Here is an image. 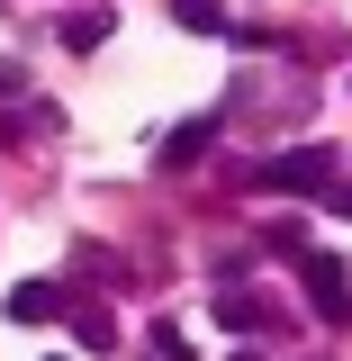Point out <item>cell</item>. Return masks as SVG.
Wrapping results in <instances>:
<instances>
[{
	"mask_svg": "<svg viewBox=\"0 0 352 361\" xmlns=\"http://www.w3.org/2000/svg\"><path fill=\"white\" fill-rule=\"evenodd\" d=\"M253 190H289V199H308V190H334V145H298V154H271Z\"/></svg>",
	"mask_w": 352,
	"mask_h": 361,
	"instance_id": "6da1fadb",
	"label": "cell"
},
{
	"mask_svg": "<svg viewBox=\"0 0 352 361\" xmlns=\"http://www.w3.org/2000/svg\"><path fill=\"white\" fill-rule=\"evenodd\" d=\"M298 280H308V307L325 325H352V271L344 253H298Z\"/></svg>",
	"mask_w": 352,
	"mask_h": 361,
	"instance_id": "7a4b0ae2",
	"label": "cell"
},
{
	"mask_svg": "<svg viewBox=\"0 0 352 361\" xmlns=\"http://www.w3.org/2000/svg\"><path fill=\"white\" fill-rule=\"evenodd\" d=\"M63 316V280H18L9 289V325H54Z\"/></svg>",
	"mask_w": 352,
	"mask_h": 361,
	"instance_id": "3957f363",
	"label": "cell"
},
{
	"mask_svg": "<svg viewBox=\"0 0 352 361\" xmlns=\"http://www.w3.org/2000/svg\"><path fill=\"white\" fill-rule=\"evenodd\" d=\"M217 325H235V334H271V298H253V289H217Z\"/></svg>",
	"mask_w": 352,
	"mask_h": 361,
	"instance_id": "277c9868",
	"label": "cell"
},
{
	"mask_svg": "<svg viewBox=\"0 0 352 361\" xmlns=\"http://www.w3.org/2000/svg\"><path fill=\"white\" fill-rule=\"evenodd\" d=\"M109 27H118V18H109V9L90 0V9H63V27H54V37L73 45V54H90V45H109Z\"/></svg>",
	"mask_w": 352,
	"mask_h": 361,
	"instance_id": "5b68a950",
	"label": "cell"
},
{
	"mask_svg": "<svg viewBox=\"0 0 352 361\" xmlns=\"http://www.w3.org/2000/svg\"><path fill=\"white\" fill-rule=\"evenodd\" d=\"M208 145H217V118H190V127H172V135H163V163H172V172H190Z\"/></svg>",
	"mask_w": 352,
	"mask_h": 361,
	"instance_id": "8992f818",
	"label": "cell"
},
{
	"mask_svg": "<svg viewBox=\"0 0 352 361\" xmlns=\"http://www.w3.org/2000/svg\"><path fill=\"white\" fill-rule=\"evenodd\" d=\"M73 334H82V353H118V316L109 307H73Z\"/></svg>",
	"mask_w": 352,
	"mask_h": 361,
	"instance_id": "52a82bcc",
	"label": "cell"
},
{
	"mask_svg": "<svg viewBox=\"0 0 352 361\" xmlns=\"http://www.w3.org/2000/svg\"><path fill=\"white\" fill-rule=\"evenodd\" d=\"M172 18L190 27V37H235V27H226V9H217V0H172Z\"/></svg>",
	"mask_w": 352,
	"mask_h": 361,
	"instance_id": "ba28073f",
	"label": "cell"
},
{
	"mask_svg": "<svg viewBox=\"0 0 352 361\" xmlns=\"http://www.w3.org/2000/svg\"><path fill=\"white\" fill-rule=\"evenodd\" d=\"M154 361H190V334L181 325H154Z\"/></svg>",
	"mask_w": 352,
	"mask_h": 361,
	"instance_id": "9c48e42d",
	"label": "cell"
},
{
	"mask_svg": "<svg viewBox=\"0 0 352 361\" xmlns=\"http://www.w3.org/2000/svg\"><path fill=\"white\" fill-rule=\"evenodd\" d=\"M325 199H334V217H344V226H352V180H344V190H325Z\"/></svg>",
	"mask_w": 352,
	"mask_h": 361,
	"instance_id": "30bf717a",
	"label": "cell"
},
{
	"mask_svg": "<svg viewBox=\"0 0 352 361\" xmlns=\"http://www.w3.org/2000/svg\"><path fill=\"white\" fill-rule=\"evenodd\" d=\"M235 361H262V353H235Z\"/></svg>",
	"mask_w": 352,
	"mask_h": 361,
	"instance_id": "8fae6325",
	"label": "cell"
}]
</instances>
